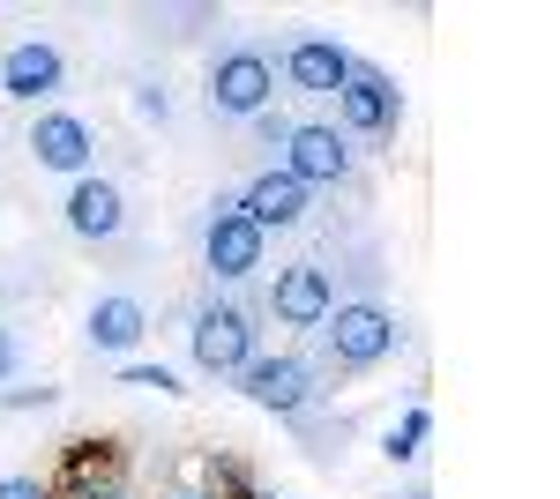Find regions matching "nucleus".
I'll return each mask as SVG.
<instances>
[{
  "instance_id": "obj_1",
  "label": "nucleus",
  "mask_w": 560,
  "mask_h": 499,
  "mask_svg": "<svg viewBox=\"0 0 560 499\" xmlns=\"http://www.w3.org/2000/svg\"><path fill=\"white\" fill-rule=\"evenodd\" d=\"M322 358L337 366V373H366V366H382L388 351L404 343L396 329V313L374 306V298H345V306H329V321H322Z\"/></svg>"
},
{
  "instance_id": "obj_2",
  "label": "nucleus",
  "mask_w": 560,
  "mask_h": 499,
  "mask_svg": "<svg viewBox=\"0 0 560 499\" xmlns=\"http://www.w3.org/2000/svg\"><path fill=\"white\" fill-rule=\"evenodd\" d=\"M232 388H240L255 411L284 417V425H292L300 411H314V403H322V373L306 366L300 351H255V358L240 366V380H232Z\"/></svg>"
},
{
  "instance_id": "obj_3",
  "label": "nucleus",
  "mask_w": 560,
  "mask_h": 499,
  "mask_svg": "<svg viewBox=\"0 0 560 499\" xmlns=\"http://www.w3.org/2000/svg\"><path fill=\"white\" fill-rule=\"evenodd\" d=\"M202 97H210L217 120H255V112L277 105V60H269L261 45H232L210 68V90H202Z\"/></svg>"
},
{
  "instance_id": "obj_4",
  "label": "nucleus",
  "mask_w": 560,
  "mask_h": 499,
  "mask_svg": "<svg viewBox=\"0 0 560 499\" xmlns=\"http://www.w3.org/2000/svg\"><path fill=\"white\" fill-rule=\"evenodd\" d=\"M187 351L210 380H240V366L255 358V313L247 306H195V329H187Z\"/></svg>"
},
{
  "instance_id": "obj_5",
  "label": "nucleus",
  "mask_w": 560,
  "mask_h": 499,
  "mask_svg": "<svg viewBox=\"0 0 560 499\" xmlns=\"http://www.w3.org/2000/svg\"><path fill=\"white\" fill-rule=\"evenodd\" d=\"M337 134H359V142H388V134H396V120H404V90L388 83L382 68H366V60H359V68H351L345 75V90H337Z\"/></svg>"
},
{
  "instance_id": "obj_6",
  "label": "nucleus",
  "mask_w": 560,
  "mask_h": 499,
  "mask_svg": "<svg viewBox=\"0 0 560 499\" xmlns=\"http://www.w3.org/2000/svg\"><path fill=\"white\" fill-rule=\"evenodd\" d=\"M261 253H269V239L240 216V194H217L210 224H202V261H210V276L217 284H240V276L261 269Z\"/></svg>"
},
{
  "instance_id": "obj_7",
  "label": "nucleus",
  "mask_w": 560,
  "mask_h": 499,
  "mask_svg": "<svg viewBox=\"0 0 560 499\" xmlns=\"http://www.w3.org/2000/svg\"><path fill=\"white\" fill-rule=\"evenodd\" d=\"M68 83V52L52 38H15L0 52V90L15 97V105H52Z\"/></svg>"
},
{
  "instance_id": "obj_8",
  "label": "nucleus",
  "mask_w": 560,
  "mask_h": 499,
  "mask_svg": "<svg viewBox=\"0 0 560 499\" xmlns=\"http://www.w3.org/2000/svg\"><path fill=\"white\" fill-rule=\"evenodd\" d=\"M329 306H337V284H329V269L322 261H292V269H277V284H269V313H277V329H322L329 321Z\"/></svg>"
},
{
  "instance_id": "obj_9",
  "label": "nucleus",
  "mask_w": 560,
  "mask_h": 499,
  "mask_svg": "<svg viewBox=\"0 0 560 499\" xmlns=\"http://www.w3.org/2000/svg\"><path fill=\"white\" fill-rule=\"evenodd\" d=\"M277 157H284L277 171H292L306 194H314V187H337V179H351V142L337 134V127H322V120H300V127H292V142H284Z\"/></svg>"
},
{
  "instance_id": "obj_10",
  "label": "nucleus",
  "mask_w": 560,
  "mask_h": 499,
  "mask_svg": "<svg viewBox=\"0 0 560 499\" xmlns=\"http://www.w3.org/2000/svg\"><path fill=\"white\" fill-rule=\"evenodd\" d=\"M68 231H75L83 247H113V239L128 231V194H120L113 179L83 171V179L68 187Z\"/></svg>"
},
{
  "instance_id": "obj_11",
  "label": "nucleus",
  "mask_w": 560,
  "mask_h": 499,
  "mask_svg": "<svg viewBox=\"0 0 560 499\" xmlns=\"http://www.w3.org/2000/svg\"><path fill=\"white\" fill-rule=\"evenodd\" d=\"M31 157H38L45 171L83 179V171L97 165V134H90V120H75V112H38V120H31Z\"/></svg>"
},
{
  "instance_id": "obj_12",
  "label": "nucleus",
  "mask_w": 560,
  "mask_h": 499,
  "mask_svg": "<svg viewBox=\"0 0 560 499\" xmlns=\"http://www.w3.org/2000/svg\"><path fill=\"white\" fill-rule=\"evenodd\" d=\"M351 68H359V52H345L337 38H292L284 45V83L300 90V97H337Z\"/></svg>"
},
{
  "instance_id": "obj_13",
  "label": "nucleus",
  "mask_w": 560,
  "mask_h": 499,
  "mask_svg": "<svg viewBox=\"0 0 560 499\" xmlns=\"http://www.w3.org/2000/svg\"><path fill=\"white\" fill-rule=\"evenodd\" d=\"M240 216L269 239V231H284V224H300V216H306V187L292 179V171H261V179L240 187Z\"/></svg>"
},
{
  "instance_id": "obj_14",
  "label": "nucleus",
  "mask_w": 560,
  "mask_h": 499,
  "mask_svg": "<svg viewBox=\"0 0 560 499\" xmlns=\"http://www.w3.org/2000/svg\"><path fill=\"white\" fill-rule=\"evenodd\" d=\"M90 351H105V358H120V351H135L142 335H150V306L142 298H128V292H113V298H97L90 306Z\"/></svg>"
},
{
  "instance_id": "obj_15",
  "label": "nucleus",
  "mask_w": 560,
  "mask_h": 499,
  "mask_svg": "<svg viewBox=\"0 0 560 499\" xmlns=\"http://www.w3.org/2000/svg\"><path fill=\"white\" fill-rule=\"evenodd\" d=\"M97 477H120V455H113V440H68V455H60V477H52V499L60 492H83Z\"/></svg>"
},
{
  "instance_id": "obj_16",
  "label": "nucleus",
  "mask_w": 560,
  "mask_h": 499,
  "mask_svg": "<svg viewBox=\"0 0 560 499\" xmlns=\"http://www.w3.org/2000/svg\"><path fill=\"white\" fill-rule=\"evenodd\" d=\"M427 432H433V411H427V403H411V411L382 432V455L388 462H419V455H427Z\"/></svg>"
},
{
  "instance_id": "obj_17",
  "label": "nucleus",
  "mask_w": 560,
  "mask_h": 499,
  "mask_svg": "<svg viewBox=\"0 0 560 499\" xmlns=\"http://www.w3.org/2000/svg\"><path fill=\"white\" fill-rule=\"evenodd\" d=\"M120 388H150V395H179L173 366H120Z\"/></svg>"
},
{
  "instance_id": "obj_18",
  "label": "nucleus",
  "mask_w": 560,
  "mask_h": 499,
  "mask_svg": "<svg viewBox=\"0 0 560 499\" xmlns=\"http://www.w3.org/2000/svg\"><path fill=\"white\" fill-rule=\"evenodd\" d=\"M0 403H8V411H52V403H60V388H8V395H0Z\"/></svg>"
},
{
  "instance_id": "obj_19",
  "label": "nucleus",
  "mask_w": 560,
  "mask_h": 499,
  "mask_svg": "<svg viewBox=\"0 0 560 499\" xmlns=\"http://www.w3.org/2000/svg\"><path fill=\"white\" fill-rule=\"evenodd\" d=\"M292 127H300V120H284L277 105H269V112H255V134L269 142V150H284V142H292Z\"/></svg>"
},
{
  "instance_id": "obj_20",
  "label": "nucleus",
  "mask_w": 560,
  "mask_h": 499,
  "mask_svg": "<svg viewBox=\"0 0 560 499\" xmlns=\"http://www.w3.org/2000/svg\"><path fill=\"white\" fill-rule=\"evenodd\" d=\"M135 112H142V120H165V112H173V97H165L158 83H142V90H135Z\"/></svg>"
},
{
  "instance_id": "obj_21",
  "label": "nucleus",
  "mask_w": 560,
  "mask_h": 499,
  "mask_svg": "<svg viewBox=\"0 0 560 499\" xmlns=\"http://www.w3.org/2000/svg\"><path fill=\"white\" fill-rule=\"evenodd\" d=\"M0 499H52L45 477H0Z\"/></svg>"
},
{
  "instance_id": "obj_22",
  "label": "nucleus",
  "mask_w": 560,
  "mask_h": 499,
  "mask_svg": "<svg viewBox=\"0 0 560 499\" xmlns=\"http://www.w3.org/2000/svg\"><path fill=\"white\" fill-rule=\"evenodd\" d=\"M60 499H135L128 477H97V485H83V492H60Z\"/></svg>"
},
{
  "instance_id": "obj_23",
  "label": "nucleus",
  "mask_w": 560,
  "mask_h": 499,
  "mask_svg": "<svg viewBox=\"0 0 560 499\" xmlns=\"http://www.w3.org/2000/svg\"><path fill=\"white\" fill-rule=\"evenodd\" d=\"M15 373H23V351H15V335L0 329V380H15Z\"/></svg>"
},
{
  "instance_id": "obj_24",
  "label": "nucleus",
  "mask_w": 560,
  "mask_h": 499,
  "mask_svg": "<svg viewBox=\"0 0 560 499\" xmlns=\"http://www.w3.org/2000/svg\"><path fill=\"white\" fill-rule=\"evenodd\" d=\"M173 499H224V492H217V485H179Z\"/></svg>"
},
{
  "instance_id": "obj_25",
  "label": "nucleus",
  "mask_w": 560,
  "mask_h": 499,
  "mask_svg": "<svg viewBox=\"0 0 560 499\" xmlns=\"http://www.w3.org/2000/svg\"><path fill=\"white\" fill-rule=\"evenodd\" d=\"M232 499H284V492H261V485H240Z\"/></svg>"
},
{
  "instance_id": "obj_26",
  "label": "nucleus",
  "mask_w": 560,
  "mask_h": 499,
  "mask_svg": "<svg viewBox=\"0 0 560 499\" xmlns=\"http://www.w3.org/2000/svg\"><path fill=\"white\" fill-rule=\"evenodd\" d=\"M404 499H433V492H427V485H411V492H404Z\"/></svg>"
}]
</instances>
